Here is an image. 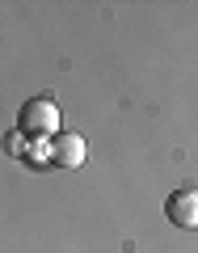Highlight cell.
<instances>
[{"label":"cell","instance_id":"3957f363","mask_svg":"<svg viewBox=\"0 0 198 253\" xmlns=\"http://www.w3.org/2000/svg\"><path fill=\"white\" fill-rule=\"evenodd\" d=\"M51 165H59V169H76V165H84V139L76 135V131L55 135V144H51Z\"/></svg>","mask_w":198,"mask_h":253},{"label":"cell","instance_id":"7a4b0ae2","mask_svg":"<svg viewBox=\"0 0 198 253\" xmlns=\"http://www.w3.org/2000/svg\"><path fill=\"white\" fill-rule=\"evenodd\" d=\"M164 215L177 228H198V190H173L164 199Z\"/></svg>","mask_w":198,"mask_h":253},{"label":"cell","instance_id":"6da1fadb","mask_svg":"<svg viewBox=\"0 0 198 253\" xmlns=\"http://www.w3.org/2000/svg\"><path fill=\"white\" fill-rule=\"evenodd\" d=\"M17 126H21V135H34V139L55 135L59 131V110H55L51 97H30L17 114Z\"/></svg>","mask_w":198,"mask_h":253}]
</instances>
